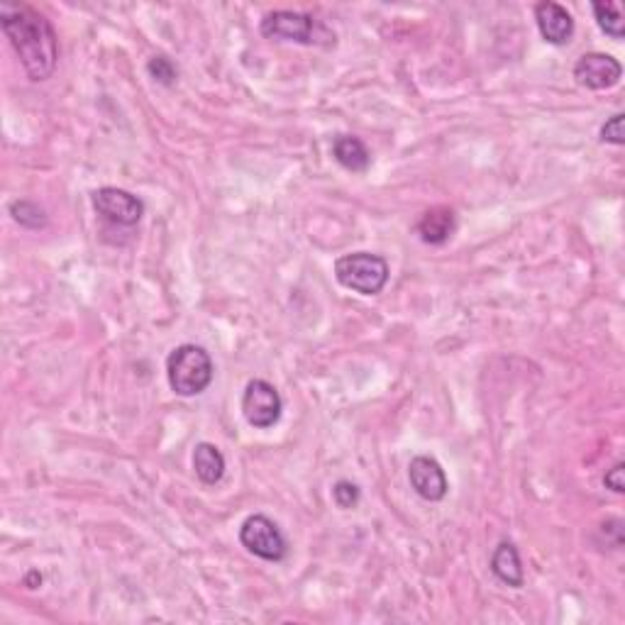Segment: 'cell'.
<instances>
[{
    "label": "cell",
    "mask_w": 625,
    "mask_h": 625,
    "mask_svg": "<svg viewBox=\"0 0 625 625\" xmlns=\"http://www.w3.org/2000/svg\"><path fill=\"white\" fill-rule=\"evenodd\" d=\"M0 27L32 81H47L59 62V40L40 10L22 3L0 5Z\"/></svg>",
    "instance_id": "obj_1"
},
{
    "label": "cell",
    "mask_w": 625,
    "mask_h": 625,
    "mask_svg": "<svg viewBox=\"0 0 625 625\" xmlns=\"http://www.w3.org/2000/svg\"><path fill=\"white\" fill-rule=\"evenodd\" d=\"M215 364L201 345H179L167 357V379L176 396H198L213 384Z\"/></svg>",
    "instance_id": "obj_2"
},
{
    "label": "cell",
    "mask_w": 625,
    "mask_h": 625,
    "mask_svg": "<svg viewBox=\"0 0 625 625\" xmlns=\"http://www.w3.org/2000/svg\"><path fill=\"white\" fill-rule=\"evenodd\" d=\"M259 32L267 40H286L306 44V47H313V44L330 47V44H335V35L323 22L315 20L308 13H296V10H274V13H267L262 22H259Z\"/></svg>",
    "instance_id": "obj_3"
},
{
    "label": "cell",
    "mask_w": 625,
    "mask_h": 625,
    "mask_svg": "<svg viewBox=\"0 0 625 625\" xmlns=\"http://www.w3.org/2000/svg\"><path fill=\"white\" fill-rule=\"evenodd\" d=\"M389 262L374 252H352L335 262V279L362 296H379L389 284Z\"/></svg>",
    "instance_id": "obj_4"
},
{
    "label": "cell",
    "mask_w": 625,
    "mask_h": 625,
    "mask_svg": "<svg viewBox=\"0 0 625 625\" xmlns=\"http://www.w3.org/2000/svg\"><path fill=\"white\" fill-rule=\"evenodd\" d=\"M240 542L247 552L264 562H281L289 555V542H286L281 528L264 513L247 516L240 525Z\"/></svg>",
    "instance_id": "obj_5"
},
{
    "label": "cell",
    "mask_w": 625,
    "mask_h": 625,
    "mask_svg": "<svg viewBox=\"0 0 625 625\" xmlns=\"http://www.w3.org/2000/svg\"><path fill=\"white\" fill-rule=\"evenodd\" d=\"M91 201L98 218L110 223L113 228H135L142 220V215H145L142 198L118 186L98 188V191H93Z\"/></svg>",
    "instance_id": "obj_6"
},
{
    "label": "cell",
    "mask_w": 625,
    "mask_h": 625,
    "mask_svg": "<svg viewBox=\"0 0 625 625\" xmlns=\"http://www.w3.org/2000/svg\"><path fill=\"white\" fill-rule=\"evenodd\" d=\"M281 413H284V401H281V394L276 391L274 384H269L264 379H252L245 386V394H242V416H245L252 428H274L281 420Z\"/></svg>",
    "instance_id": "obj_7"
},
{
    "label": "cell",
    "mask_w": 625,
    "mask_h": 625,
    "mask_svg": "<svg viewBox=\"0 0 625 625\" xmlns=\"http://www.w3.org/2000/svg\"><path fill=\"white\" fill-rule=\"evenodd\" d=\"M574 81L589 91H606L621 84L623 66L616 57L604 52H589L582 54L574 64Z\"/></svg>",
    "instance_id": "obj_8"
},
{
    "label": "cell",
    "mask_w": 625,
    "mask_h": 625,
    "mask_svg": "<svg viewBox=\"0 0 625 625\" xmlns=\"http://www.w3.org/2000/svg\"><path fill=\"white\" fill-rule=\"evenodd\" d=\"M408 481H411L413 491H416L420 499L430 503L442 501L447 496V491H450V481H447L442 464L428 455H418L411 459V464H408Z\"/></svg>",
    "instance_id": "obj_9"
},
{
    "label": "cell",
    "mask_w": 625,
    "mask_h": 625,
    "mask_svg": "<svg viewBox=\"0 0 625 625\" xmlns=\"http://www.w3.org/2000/svg\"><path fill=\"white\" fill-rule=\"evenodd\" d=\"M535 22L542 40L552 47H564L574 37V18L567 8L555 0H542L535 5Z\"/></svg>",
    "instance_id": "obj_10"
},
{
    "label": "cell",
    "mask_w": 625,
    "mask_h": 625,
    "mask_svg": "<svg viewBox=\"0 0 625 625\" xmlns=\"http://www.w3.org/2000/svg\"><path fill=\"white\" fill-rule=\"evenodd\" d=\"M457 230V215L455 210L447 206H435L425 210L418 218L416 232L425 245H445Z\"/></svg>",
    "instance_id": "obj_11"
},
{
    "label": "cell",
    "mask_w": 625,
    "mask_h": 625,
    "mask_svg": "<svg viewBox=\"0 0 625 625\" xmlns=\"http://www.w3.org/2000/svg\"><path fill=\"white\" fill-rule=\"evenodd\" d=\"M491 572L499 579L501 584L513 586V589H521L525 582V572H523V562L521 555H518V547L513 545L511 540H501L496 545L494 555H491Z\"/></svg>",
    "instance_id": "obj_12"
},
{
    "label": "cell",
    "mask_w": 625,
    "mask_h": 625,
    "mask_svg": "<svg viewBox=\"0 0 625 625\" xmlns=\"http://www.w3.org/2000/svg\"><path fill=\"white\" fill-rule=\"evenodd\" d=\"M225 455L220 452V447H215L213 442H198L196 450H193V472L196 477L203 481L206 486L220 484L225 477Z\"/></svg>",
    "instance_id": "obj_13"
},
{
    "label": "cell",
    "mask_w": 625,
    "mask_h": 625,
    "mask_svg": "<svg viewBox=\"0 0 625 625\" xmlns=\"http://www.w3.org/2000/svg\"><path fill=\"white\" fill-rule=\"evenodd\" d=\"M333 157L342 169L355 171V174H364L372 164L367 145L355 135H337L333 140Z\"/></svg>",
    "instance_id": "obj_14"
},
{
    "label": "cell",
    "mask_w": 625,
    "mask_h": 625,
    "mask_svg": "<svg viewBox=\"0 0 625 625\" xmlns=\"http://www.w3.org/2000/svg\"><path fill=\"white\" fill-rule=\"evenodd\" d=\"M594 10V18L599 22L601 32H606L611 40H623L625 37V20H623V8L613 0H596L591 3Z\"/></svg>",
    "instance_id": "obj_15"
},
{
    "label": "cell",
    "mask_w": 625,
    "mask_h": 625,
    "mask_svg": "<svg viewBox=\"0 0 625 625\" xmlns=\"http://www.w3.org/2000/svg\"><path fill=\"white\" fill-rule=\"evenodd\" d=\"M10 215L22 228L42 230L47 225V210L35 201H13L10 203Z\"/></svg>",
    "instance_id": "obj_16"
},
{
    "label": "cell",
    "mask_w": 625,
    "mask_h": 625,
    "mask_svg": "<svg viewBox=\"0 0 625 625\" xmlns=\"http://www.w3.org/2000/svg\"><path fill=\"white\" fill-rule=\"evenodd\" d=\"M147 71L157 84H162L167 88H171L176 81H179V69H176V64L171 62L169 57H164V54H157V57L149 59Z\"/></svg>",
    "instance_id": "obj_17"
},
{
    "label": "cell",
    "mask_w": 625,
    "mask_h": 625,
    "mask_svg": "<svg viewBox=\"0 0 625 625\" xmlns=\"http://www.w3.org/2000/svg\"><path fill=\"white\" fill-rule=\"evenodd\" d=\"M359 499H362V491H359V486L352 484V481L340 479L333 486V501L340 508H355Z\"/></svg>",
    "instance_id": "obj_18"
},
{
    "label": "cell",
    "mask_w": 625,
    "mask_h": 625,
    "mask_svg": "<svg viewBox=\"0 0 625 625\" xmlns=\"http://www.w3.org/2000/svg\"><path fill=\"white\" fill-rule=\"evenodd\" d=\"M601 142L608 145L623 147L625 145V130H623V115L616 113L611 120H606V125L601 127Z\"/></svg>",
    "instance_id": "obj_19"
},
{
    "label": "cell",
    "mask_w": 625,
    "mask_h": 625,
    "mask_svg": "<svg viewBox=\"0 0 625 625\" xmlns=\"http://www.w3.org/2000/svg\"><path fill=\"white\" fill-rule=\"evenodd\" d=\"M604 484H606V489L616 491V494H623L625 491V464L623 462H616L611 469H608Z\"/></svg>",
    "instance_id": "obj_20"
},
{
    "label": "cell",
    "mask_w": 625,
    "mask_h": 625,
    "mask_svg": "<svg viewBox=\"0 0 625 625\" xmlns=\"http://www.w3.org/2000/svg\"><path fill=\"white\" fill-rule=\"evenodd\" d=\"M25 584L30 586V589H37V586L42 584V574H40V572H35V569H32V572L27 574V577H25Z\"/></svg>",
    "instance_id": "obj_21"
}]
</instances>
